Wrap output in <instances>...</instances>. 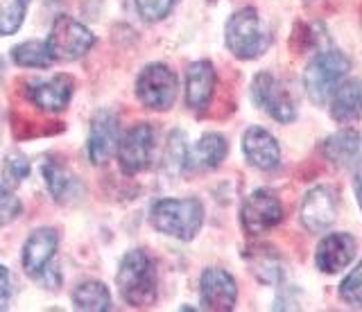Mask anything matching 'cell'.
<instances>
[{
  "instance_id": "cell-29",
  "label": "cell",
  "mask_w": 362,
  "mask_h": 312,
  "mask_svg": "<svg viewBox=\"0 0 362 312\" xmlns=\"http://www.w3.org/2000/svg\"><path fill=\"white\" fill-rule=\"evenodd\" d=\"M175 5H177V0H136L139 14L145 20H150V23H156V20L165 18L175 9Z\"/></svg>"
},
{
  "instance_id": "cell-14",
  "label": "cell",
  "mask_w": 362,
  "mask_h": 312,
  "mask_svg": "<svg viewBox=\"0 0 362 312\" xmlns=\"http://www.w3.org/2000/svg\"><path fill=\"white\" fill-rule=\"evenodd\" d=\"M202 306L213 312H229L235 308L238 301V285L233 276L218 267H211L202 274Z\"/></svg>"
},
{
  "instance_id": "cell-11",
  "label": "cell",
  "mask_w": 362,
  "mask_h": 312,
  "mask_svg": "<svg viewBox=\"0 0 362 312\" xmlns=\"http://www.w3.org/2000/svg\"><path fill=\"white\" fill-rule=\"evenodd\" d=\"M120 145V127L118 116L113 111L102 109L90 120L88 133V159L93 165H105L111 161V156L118 152Z\"/></svg>"
},
{
  "instance_id": "cell-20",
  "label": "cell",
  "mask_w": 362,
  "mask_h": 312,
  "mask_svg": "<svg viewBox=\"0 0 362 312\" xmlns=\"http://www.w3.org/2000/svg\"><path fill=\"white\" fill-rule=\"evenodd\" d=\"M322 152L328 163L337 165V168H346V165L354 163V159L360 152V133L354 129L337 131L324 140Z\"/></svg>"
},
{
  "instance_id": "cell-23",
  "label": "cell",
  "mask_w": 362,
  "mask_h": 312,
  "mask_svg": "<svg viewBox=\"0 0 362 312\" xmlns=\"http://www.w3.org/2000/svg\"><path fill=\"white\" fill-rule=\"evenodd\" d=\"M73 308L82 312H107L111 310L109 287L100 281H84L73 289Z\"/></svg>"
},
{
  "instance_id": "cell-3",
  "label": "cell",
  "mask_w": 362,
  "mask_h": 312,
  "mask_svg": "<svg viewBox=\"0 0 362 312\" xmlns=\"http://www.w3.org/2000/svg\"><path fill=\"white\" fill-rule=\"evenodd\" d=\"M349 68L351 61L339 50H324L315 54L303 73L305 93L315 104H326L335 93V88L344 82Z\"/></svg>"
},
{
  "instance_id": "cell-1",
  "label": "cell",
  "mask_w": 362,
  "mask_h": 312,
  "mask_svg": "<svg viewBox=\"0 0 362 312\" xmlns=\"http://www.w3.org/2000/svg\"><path fill=\"white\" fill-rule=\"evenodd\" d=\"M118 292L132 308H150L156 301V265L143 249H134L122 258L116 276Z\"/></svg>"
},
{
  "instance_id": "cell-30",
  "label": "cell",
  "mask_w": 362,
  "mask_h": 312,
  "mask_svg": "<svg viewBox=\"0 0 362 312\" xmlns=\"http://www.w3.org/2000/svg\"><path fill=\"white\" fill-rule=\"evenodd\" d=\"M11 301V276L5 265H0V310H7Z\"/></svg>"
},
{
  "instance_id": "cell-28",
  "label": "cell",
  "mask_w": 362,
  "mask_h": 312,
  "mask_svg": "<svg viewBox=\"0 0 362 312\" xmlns=\"http://www.w3.org/2000/svg\"><path fill=\"white\" fill-rule=\"evenodd\" d=\"M21 213H23L21 199L5 184H0V227L11 224V222L21 217Z\"/></svg>"
},
{
  "instance_id": "cell-19",
  "label": "cell",
  "mask_w": 362,
  "mask_h": 312,
  "mask_svg": "<svg viewBox=\"0 0 362 312\" xmlns=\"http://www.w3.org/2000/svg\"><path fill=\"white\" fill-rule=\"evenodd\" d=\"M362 116V82L344 80L331 95V118L335 122H354Z\"/></svg>"
},
{
  "instance_id": "cell-5",
  "label": "cell",
  "mask_w": 362,
  "mask_h": 312,
  "mask_svg": "<svg viewBox=\"0 0 362 312\" xmlns=\"http://www.w3.org/2000/svg\"><path fill=\"white\" fill-rule=\"evenodd\" d=\"M48 48L52 59L57 61H75L95 46V37L86 25H82L73 16H59L50 28Z\"/></svg>"
},
{
  "instance_id": "cell-32",
  "label": "cell",
  "mask_w": 362,
  "mask_h": 312,
  "mask_svg": "<svg viewBox=\"0 0 362 312\" xmlns=\"http://www.w3.org/2000/svg\"><path fill=\"white\" fill-rule=\"evenodd\" d=\"M3 77H5V59L0 57V82H3Z\"/></svg>"
},
{
  "instance_id": "cell-18",
  "label": "cell",
  "mask_w": 362,
  "mask_h": 312,
  "mask_svg": "<svg viewBox=\"0 0 362 312\" xmlns=\"http://www.w3.org/2000/svg\"><path fill=\"white\" fill-rule=\"evenodd\" d=\"M226 150V138L220 136V133H204L199 138V143H195L192 148H188L186 152V165L184 170H213L224 161Z\"/></svg>"
},
{
  "instance_id": "cell-10",
  "label": "cell",
  "mask_w": 362,
  "mask_h": 312,
  "mask_svg": "<svg viewBox=\"0 0 362 312\" xmlns=\"http://www.w3.org/2000/svg\"><path fill=\"white\" fill-rule=\"evenodd\" d=\"M240 220H243V227L249 236H260V233H267L269 229L281 224L283 206L274 193L256 191L245 199L243 210H240Z\"/></svg>"
},
{
  "instance_id": "cell-17",
  "label": "cell",
  "mask_w": 362,
  "mask_h": 312,
  "mask_svg": "<svg viewBox=\"0 0 362 312\" xmlns=\"http://www.w3.org/2000/svg\"><path fill=\"white\" fill-rule=\"evenodd\" d=\"M215 82L218 75L211 61H195L186 71V104L192 111L206 109L215 93Z\"/></svg>"
},
{
  "instance_id": "cell-4",
  "label": "cell",
  "mask_w": 362,
  "mask_h": 312,
  "mask_svg": "<svg viewBox=\"0 0 362 312\" xmlns=\"http://www.w3.org/2000/svg\"><path fill=\"white\" fill-rule=\"evenodd\" d=\"M226 46L238 59H256L267 50L269 32L265 30L256 9H240L229 18V23H226Z\"/></svg>"
},
{
  "instance_id": "cell-24",
  "label": "cell",
  "mask_w": 362,
  "mask_h": 312,
  "mask_svg": "<svg viewBox=\"0 0 362 312\" xmlns=\"http://www.w3.org/2000/svg\"><path fill=\"white\" fill-rule=\"evenodd\" d=\"M11 59H14V64L23 66V68H48L54 61L45 41H25L21 46H14Z\"/></svg>"
},
{
  "instance_id": "cell-13",
  "label": "cell",
  "mask_w": 362,
  "mask_h": 312,
  "mask_svg": "<svg viewBox=\"0 0 362 312\" xmlns=\"http://www.w3.org/2000/svg\"><path fill=\"white\" fill-rule=\"evenodd\" d=\"M59 247V233L50 227H41L30 233V238L23 244V270L32 278H41L43 272L52 267V258Z\"/></svg>"
},
{
  "instance_id": "cell-7",
  "label": "cell",
  "mask_w": 362,
  "mask_h": 312,
  "mask_svg": "<svg viewBox=\"0 0 362 312\" xmlns=\"http://www.w3.org/2000/svg\"><path fill=\"white\" fill-rule=\"evenodd\" d=\"M152 154H154V127L147 125V122H139V125H134L120 138L118 145L120 170L127 176L147 170L152 163Z\"/></svg>"
},
{
  "instance_id": "cell-15",
  "label": "cell",
  "mask_w": 362,
  "mask_h": 312,
  "mask_svg": "<svg viewBox=\"0 0 362 312\" xmlns=\"http://www.w3.org/2000/svg\"><path fill=\"white\" fill-rule=\"evenodd\" d=\"M358 251L356 238L351 233H331L326 236L315 253V263L324 274H337L354 263Z\"/></svg>"
},
{
  "instance_id": "cell-6",
  "label": "cell",
  "mask_w": 362,
  "mask_h": 312,
  "mask_svg": "<svg viewBox=\"0 0 362 312\" xmlns=\"http://www.w3.org/2000/svg\"><path fill=\"white\" fill-rule=\"evenodd\" d=\"M177 75L163 64H150L136 80V95L152 111H168L177 100Z\"/></svg>"
},
{
  "instance_id": "cell-22",
  "label": "cell",
  "mask_w": 362,
  "mask_h": 312,
  "mask_svg": "<svg viewBox=\"0 0 362 312\" xmlns=\"http://www.w3.org/2000/svg\"><path fill=\"white\" fill-rule=\"evenodd\" d=\"M41 172H43L45 186H48V193L57 202H66V199H71V195H75V191H79L77 179L59 161H54V159L43 161Z\"/></svg>"
},
{
  "instance_id": "cell-26",
  "label": "cell",
  "mask_w": 362,
  "mask_h": 312,
  "mask_svg": "<svg viewBox=\"0 0 362 312\" xmlns=\"http://www.w3.org/2000/svg\"><path fill=\"white\" fill-rule=\"evenodd\" d=\"M339 296H342L344 304L351 308H362V263L351 270L349 276L339 285Z\"/></svg>"
},
{
  "instance_id": "cell-16",
  "label": "cell",
  "mask_w": 362,
  "mask_h": 312,
  "mask_svg": "<svg viewBox=\"0 0 362 312\" xmlns=\"http://www.w3.org/2000/svg\"><path fill=\"white\" fill-rule=\"evenodd\" d=\"M247 161L258 170H274L281 163V148L276 138L263 127H249L243 138Z\"/></svg>"
},
{
  "instance_id": "cell-2",
  "label": "cell",
  "mask_w": 362,
  "mask_h": 312,
  "mask_svg": "<svg viewBox=\"0 0 362 312\" xmlns=\"http://www.w3.org/2000/svg\"><path fill=\"white\" fill-rule=\"evenodd\" d=\"M152 227L177 240H192L204 224V206L199 199H161L150 210Z\"/></svg>"
},
{
  "instance_id": "cell-12",
  "label": "cell",
  "mask_w": 362,
  "mask_h": 312,
  "mask_svg": "<svg viewBox=\"0 0 362 312\" xmlns=\"http://www.w3.org/2000/svg\"><path fill=\"white\" fill-rule=\"evenodd\" d=\"M75 84L68 75H54L50 80H32L25 84V97L45 114H59L68 107Z\"/></svg>"
},
{
  "instance_id": "cell-25",
  "label": "cell",
  "mask_w": 362,
  "mask_h": 312,
  "mask_svg": "<svg viewBox=\"0 0 362 312\" xmlns=\"http://www.w3.org/2000/svg\"><path fill=\"white\" fill-rule=\"evenodd\" d=\"M30 0H0V37L16 35L25 20Z\"/></svg>"
},
{
  "instance_id": "cell-9",
  "label": "cell",
  "mask_w": 362,
  "mask_h": 312,
  "mask_svg": "<svg viewBox=\"0 0 362 312\" xmlns=\"http://www.w3.org/2000/svg\"><path fill=\"white\" fill-rule=\"evenodd\" d=\"M337 191L331 186H315L303 197L301 204V224L310 233H326L337 220Z\"/></svg>"
},
{
  "instance_id": "cell-8",
  "label": "cell",
  "mask_w": 362,
  "mask_h": 312,
  "mask_svg": "<svg viewBox=\"0 0 362 312\" xmlns=\"http://www.w3.org/2000/svg\"><path fill=\"white\" fill-rule=\"evenodd\" d=\"M252 95L260 109L267 111L272 118L283 122V125H288V122L297 118V107H294V100L290 97V91L274 75L258 73L252 84Z\"/></svg>"
},
{
  "instance_id": "cell-27",
  "label": "cell",
  "mask_w": 362,
  "mask_h": 312,
  "mask_svg": "<svg viewBox=\"0 0 362 312\" xmlns=\"http://www.w3.org/2000/svg\"><path fill=\"white\" fill-rule=\"evenodd\" d=\"M30 170L32 168H30L28 156L21 154V152H11L5 159V163H3V176H5V181L11 184V186L21 184L23 179H28Z\"/></svg>"
},
{
  "instance_id": "cell-21",
  "label": "cell",
  "mask_w": 362,
  "mask_h": 312,
  "mask_svg": "<svg viewBox=\"0 0 362 312\" xmlns=\"http://www.w3.org/2000/svg\"><path fill=\"white\" fill-rule=\"evenodd\" d=\"M247 263L252 274L265 285H276L283 281V263L281 256L269 247H256L247 253Z\"/></svg>"
},
{
  "instance_id": "cell-31",
  "label": "cell",
  "mask_w": 362,
  "mask_h": 312,
  "mask_svg": "<svg viewBox=\"0 0 362 312\" xmlns=\"http://www.w3.org/2000/svg\"><path fill=\"white\" fill-rule=\"evenodd\" d=\"M356 197H358V204L362 208V159L358 161V170H356Z\"/></svg>"
},
{
  "instance_id": "cell-33",
  "label": "cell",
  "mask_w": 362,
  "mask_h": 312,
  "mask_svg": "<svg viewBox=\"0 0 362 312\" xmlns=\"http://www.w3.org/2000/svg\"><path fill=\"white\" fill-rule=\"evenodd\" d=\"M0 129H3V107H0Z\"/></svg>"
}]
</instances>
